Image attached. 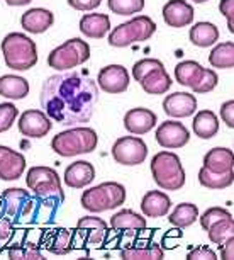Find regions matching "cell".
Masks as SVG:
<instances>
[{
  "label": "cell",
  "mask_w": 234,
  "mask_h": 260,
  "mask_svg": "<svg viewBox=\"0 0 234 260\" xmlns=\"http://www.w3.org/2000/svg\"><path fill=\"white\" fill-rule=\"evenodd\" d=\"M39 101L51 121L75 126L92 119L99 102V87L84 73L61 72L46 78Z\"/></svg>",
  "instance_id": "obj_1"
},
{
  "label": "cell",
  "mask_w": 234,
  "mask_h": 260,
  "mask_svg": "<svg viewBox=\"0 0 234 260\" xmlns=\"http://www.w3.org/2000/svg\"><path fill=\"white\" fill-rule=\"evenodd\" d=\"M2 55L7 68L14 72H26L36 67L37 48L31 38L22 32H9L2 39Z\"/></svg>",
  "instance_id": "obj_2"
},
{
  "label": "cell",
  "mask_w": 234,
  "mask_h": 260,
  "mask_svg": "<svg viewBox=\"0 0 234 260\" xmlns=\"http://www.w3.org/2000/svg\"><path fill=\"white\" fill-rule=\"evenodd\" d=\"M99 145V136L92 127L75 126L58 133L51 140V148L63 158H71L76 155L92 153Z\"/></svg>",
  "instance_id": "obj_3"
},
{
  "label": "cell",
  "mask_w": 234,
  "mask_h": 260,
  "mask_svg": "<svg viewBox=\"0 0 234 260\" xmlns=\"http://www.w3.org/2000/svg\"><path fill=\"white\" fill-rule=\"evenodd\" d=\"M151 175L163 190H180L187 180L180 156L172 151H160L151 158Z\"/></svg>",
  "instance_id": "obj_4"
},
{
  "label": "cell",
  "mask_w": 234,
  "mask_h": 260,
  "mask_svg": "<svg viewBox=\"0 0 234 260\" xmlns=\"http://www.w3.org/2000/svg\"><path fill=\"white\" fill-rule=\"evenodd\" d=\"M126 187L119 182H102L82 194V208L89 213L112 211L126 203Z\"/></svg>",
  "instance_id": "obj_5"
},
{
  "label": "cell",
  "mask_w": 234,
  "mask_h": 260,
  "mask_svg": "<svg viewBox=\"0 0 234 260\" xmlns=\"http://www.w3.org/2000/svg\"><path fill=\"white\" fill-rule=\"evenodd\" d=\"M156 24L148 16H136L128 22L119 24L109 34V45L112 48H128L134 43H144L156 32Z\"/></svg>",
  "instance_id": "obj_6"
},
{
  "label": "cell",
  "mask_w": 234,
  "mask_h": 260,
  "mask_svg": "<svg viewBox=\"0 0 234 260\" xmlns=\"http://www.w3.org/2000/svg\"><path fill=\"white\" fill-rule=\"evenodd\" d=\"M90 46L80 38L68 39L48 55V67L56 72H66L89 61Z\"/></svg>",
  "instance_id": "obj_7"
},
{
  "label": "cell",
  "mask_w": 234,
  "mask_h": 260,
  "mask_svg": "<svg viewBox=\"0 0 234 260\" xmlns=\"http://www.w3.org/2000/svg\"><path fill=\"white\" fill-rule=\"evenodd\" d=\"M26 184L37 198H55L65 201V192L61 189V179L55 169L43 165L32 167V169L27 170Z\"/></svg>",
  "instance_id": "obj_8"
},
{
  "label": "cell",
  "mask_w": 234,
  "mask_h": 260,
  "mask_svg": "<svg viewBox=\"0 0 234 260\" xmlns=\"http://www.w3.org/2000/svg\"><path fill=\"white\" fill-rule=\"evenodd\" d=\"M6 214L12 219L14 224H29V218L32 213L34 196L26 189L11 187L2 192Z\"/></svg>",
  "instance_id": "obj_9"
},
{
  "label": "cell",
  "mask_w": 234,
  "mask_h": 260,
  "mask_svg": "<svg viewBox=\"0 0 234 260\" xmlns=\"http://www.w3.org/2000/svg\"><path fill=\"white\" fill-rule=\"evenodd\" d=\"M148 156V145L139 136H123L112 145V158L121 165H141Z\"/></svg>",
  "instance_id": "obj_10"
},
{
  "label": "cell",
  "mask_w": 234,
  "mask_h": 260,
  "mask_svg": "<svg viewBox=\"0 0 234 260\" xmlns=\"http://www.w3.org/2000/svg\"><path fill=\"white\" fill-rule=\"evenodd\" d=\"M154 140L162 148L178 150V148H183L190 141V131L185 127L183 122L165 121L156 127Z\"/></svg>",
  "instance_id": "obj_11"
},
{
  "label": "cell",
  "mask_w": 234,
  "mask_h": 260,
  "mask_svg": "<svg viewBox=\"0 0 234 260\" xmlns=\"http://www.w3.org/2000/svg\"><path fill=\"white\" fill-rule=\"evenodd\" d=\"M129 72L123 65H107L97 75V87L107 94H123L129 89Z\"/></svg>",
  "instance_id": "obj_12"
},
{
  "label": "cell",
  "mask_w": 234,
  "mask_h": 260,
  "mask_svg": "<svg viewBox=\"0 0 234 260\" xmlns=\"http://www.w3.org/2000/svg\"><path fill=\"white\" fill-rule=\"evenodd\" d=\"M17 126H19V133L26 136V138H45L51 131L53 122L45 111L27 109L19 117Z\"/></svg>",
  "instance_id": "obj_13"
},
{
  "label": "cell",
  "mask_w": 234,
  "mask_h": 260,
  "mask_svg": "<svg viewBox=\"0 0 234 260\" xmlns=\"http://www.w3.org/2000/svg\"><path fill=\"white\" fill-rule=\"evenodd\" d=\"M163 21L170 27H187L193 22L195 11L187 0H168L163 6Z\"/></svg>",
  "instance_id": "obj_14"
},
{
  "label": "cell",
  "mask_w": 234,
  "mask_h": 260,
  "mask_svg": "<svg viewBox=\"0 0 234 260\" xmlns=\"http://www.w3.org/2000/svg\"><path fill=\"white\" fill-rule=\"evenodd\" d=\"M163 111L170 117H190L197 112V97L188 92H173L165 97Z\"/></svg>",
  "instance_id": "obj_15"
},
{
  "label": "cell",
  "mask_w": 234,
  "mask_h": 260,
  "mask_svg": "<svg viewBox=\"0 0 234 260\" xmlns=\"http://www.w3.org/2000/svg\"><path fill=\"white\" fill-rule=\"evenodd\" d=\"M75 235L66 228H55V230H43L41 248L48 250L55 255H68L73 250Z\"/></svg>",
  "instance_id": "obj_16"
},
{
  "label": "cell",
  "mask_w": 234,
  "mask_h": 260,
  "mask_svg": "<svg viewBox=\"0 0 234 260\" xmlns=\"http://www.w3.org/2000/svg\"><path fill=\"white\" fill-rule=\"evenodd\" d=\"M76 232L84 240V245H100L109 237V226L102 218L85 216L76 223Z\"/></svg>",
  "instance_id": "obj_17"
},
{
  "label": "cell",
  "mask_w": 234,
  "mask_h": 260,
  "mask_svg": "<svg viewBox=\"0 0 234 260\" xmlns=\"http://www.w3.org/2000/svg\"><path fill=\"white\" fill-rule=\"evenodd\" d=\"M156 122H158V117L153 111L146 109V107H134L124 114V127L131 135L136 136L149 133L156 126Z\"/></svg>",
  "instance_id": "obj_18"
},
{
  "label": "cell",
  "mask_w": 234,
  "mask_h": 260,
  "mask_svg": "<svg viewBox=\"0 0 234 260\" xmlns=\"http://www.w3.org/2000/svg\"><path fill=\"white\" fill-rule=\"evenodd\" d=\"M26 170V158L21 151L0 145V179L17 180Z\"/></svg>",
  "instance_id": "obj_19"
},
{
  "label": "cell",
  "mask_w": 234,
  "mask_h": 260,
  "mask_svg": "<svg viewBox=\"0 0 234 260\" xmlns=\"http://www.w3.org/2000/svg\"><path fill=\"white\" fill-rule=\"evenodd\" d=\"M55 24V14L45 7L29 9L21 16V27L29 34H43Z\"/></svg>",
  "instance_id": "obj_20"
},
{
  "label": "cell",
  "mask_w": 234,
  "mask_h": 260,
  "mask_svg": "<svg viewBox=\"0 0 234 260\" xmlns=\"http://www.w3.org/2000/svg\"><path fill=\"white\" fill-rule=\"evenodd\" d=\"M95 179V169L90 161L78 160L75 164H70L66 167L63 180L68 187L71 189H84L89 184L94 182Z\"/></svg>",
  "instance_id": "obj_21"
},
{
  "label": "cell",
  "mask_w": 234,
  "mask_h": 260,
  "mask_svg": "<svg viewBox=\"0 0 234 260\" xmlns=\"http://www.w3.org/2000/svg\"><path fill=\"white\" fill-rule=\"evenodd\" d=\"M172 201L162 190H148L141 199V211L146 218H163L170 213Z\"/></svg>",
  "instance_id": "obj_22"
},
{
  "label": "cell",
  "mask_w": 234,
  "mask_h": 260,
  "mask_svg": "<svg viewBox=\"0 0 234 260\" xmlns=\"http://www.w3.org/2000/svg\"><path fill=\"white\" fill-rule=\"evenodd\" d=\"M80 31L90 39H102L110 31V17L107 14H85L80 19Z\"/></svg>",
  "instance_id": "obj_23"
},
{
  "label": "cell",
  "mask_w": 234,
  "mask_h": 260,
  "mask_svg": "<svg viewBox=\"0 0 234 260\" xmlns=\"http://www.w3.org/2000/svg\"><path fill=\"white\" fill-rule=\"evenodd\" d=\"M139 83L146 94L163 95L172 89L173 80H172V77L168 75V72L165 70V67H160V68H156V70L149 72Z\"/></svg>",
  "instance_id": "obj_24"
},
{
  "label": "cell",
  "mask_w": 234,
  "mask_h": 260,
  "mask_svg": "<svg viewBox=\"0 0 234 260\" xmlns=\"http://www.w3.org/2000/svg\"><path fill=\"white\" fill-rule=\"evenodd\" d=\"M204 169L216 172V174H224V172H231L234 167V155L232 150L229 148H212L204 155Z\"/></svg>",
  "instance_id": "obj_25"
},
{
  "label": "cell",
  "mask_w": 234,
  "mask_h": 260,
  "mask_svg": "<svg viewBox=\"0 0 234 260\" xmlns=\"http://www.w3.org/2000/svg\"><path fill=\"white\" fill-rule=\"evenodd\" d=\"M110 228L114 232H143L146 230V218L131 209H121L110 218Z\"/></svg>",
  "instance_id": "obj_26"
},
{
  "label": "cell",
  "mask_w": 234,
  "mask_h": 260,
  "mask_svg": "<svg viewBox=\"0 0 234 260\" xmlns=\"http://www.w3.org/2000/svg\"><path fill=\"white\" fill-rule=\"evenodd\" d=\"M29 82L19 75H2L0 77V95L7 101H21L29 95Z\"/></svg>",
  "instance_id": "obj_27"
},
{
  "label": "cell",
  "mask_w": 234,
  "mask_h": 260,
  "mask_svg": "<svg viewBox=\"0 0 234 260\" xmlns=\"http://www.w3.org/2000/svg\"><path fill=\"white\" fill-rule=\"evenodd\" d=\"M188 38L192 41L193 46L197 48H211L212 45H216L219 39V29L216 24L212 22H197L190 27Z\"/></svg>",
  "instance_id": "obj_28"
},
{
  "label": "cell",
  "mask_w": 234,
  "mask_h": 260,
  "mask_svg": "<svg viewBox=\"0 0 234 260\" xmlns=\"http://www.w3.org/2000/svg\"><path fill=\"white\" fill-rule=\"evenodd\" d=\"M193 133L202 140H211L219 133V117L212 111H199L192 121Z\"/></svg>",
  "instance_id": "obj_29"
},
{
  "label": "cell",
  "mask_w": 234,
  "mask_h": 260,
  "mask_svg": "<svg viewBox=\"0 0 234 260\" xmlns=\"http://www.w3.org/2000/svg\"><path fill=\"white\" fill-rule=\"evenodd\" d=\"M204 73V67L201 63L193 61V60H185L180 61L177 67H175V80H177L180 85L183 87H192L199 82V78L202 77Z\"/></svg>",
  "instance_id": "obj_30"
},
{
  "label": "cell",
  "mask_w": 234,
  "mask_h": 260,
  "mask_svg": "<svg viewBox=\"0 0 234 260\" xmlns=\"http://www.w3.org/2000/svg\"><path fill=\"white\" fill-rule=\"evenodd\" d=\"M209 63L212 68H221V70H231L234 67V43L224 41L214 46L209 55Z\"/></svg>",
  "instance_id": "obj_31"
},
{
  "label": "cell",
  "mask_w": 234,
  "mask_h": 260,
  "mask_svg": "<svg viewBox=\"0 0 234 260\" xmlns=\"http://www.w3.org/2000/svg\"><path fill=\"white\" fill-rule=\"evenodd\" d=\"M199 218V208L192 203H182L175 208L172 213L168 214V221L170 224L177 228H188L197 221Z\"/></svg>",
  "instance_id": "obj_32"
},
{
  "label": "cell",
  "mask_w": 234,
  "mask_h": 260,
  "mask_svg": "<svg viewBox=\"0 0 234 260\" xmlns=\"http://www.w3.org/2000/svg\"><path fill=\"white\" fill-rule=\"evenodd\" d=\"M199 182L201 185L207 189H214V190H221V189H227L229 185H232L234 182V174L231 172H224V174H216V172H211L207 169L199 170Z\"/></svg>",
  "instance_id": "obj_33"
},
{
  "label": "cell",
  "mask_w": 234,
  "mask_h": 260,
  "mask_svg": "<svg viewBox=\"0 0 234 260\" xmlns=\"http://www.w3.org/2000/svg\"><path fill=\"white\" fill-rule=\"evenodd\" d=\"M121 258L124 260H162L163 250L158 243L143 245V247H128L121 252Z\"/></svg>",
  "instance_id": "obj_34"
},
{
  "label": "cell",
  "mask_w": 234,
  "mask_h": 260,
  "mask_svg": "<svg viewBox=\"0 0 234 260\" xmlns=\"http://www.w3.org/2000/svg\"><path fill=\"white\" fill-rule=\"evenodd\" d=\"M207 235H209V240H211L214 245H219V243H222L224 240H227L229 237H234L232 216L231 218L221 219V221H217L216 224H212V226L207 230Z\"/></svg>",
  "instance_id": "obj_35"
},
{
  "label": "cell",
  "mask_w": 234,
  "mask_h": 260,
  "mask_svg": "<svg viewBox=\"0 0 234 260\" xmlns=\"http://www.w3.org/2000/svg\"><path fill=\"white\" fill-rule=\"evenodd\" d=\"M109 9L117 16H131L144 9V0H107Z\"/></svg>",
  "instance_id": "obj_36"
},
{
  "label": "cell",
  "mask_w": 234,
  "mask_h": 260,
  "mask_svg": "<svg viewBox=\"0 0 234 260\" xmlns=\"http://www.w3.org/2000/svg\"><path fill=\"white\" fill-rule=\"evenodd\" d=\"M4 253L12 260H43L41 250H34V248H26L21 243L11 245V247L4 248Z\"/></svg>",
  "instance_id": "obj_37"
},
{
  "label": "cell",
  "mask_w": 234,
  "mask_h": 260,
  "mask_svg": "<svg viewBox=\"0 0 234 260\" xmlns=\"http://www.w3.org/2000/svg\"><path fill=\"white\" fill-rule=\"evenodd\" d=\"M219 77L217 73L212 70V68H204L202 77L199 78V82L192 87V90L195 94H207V92H212L217 87Z\"/></svg>",
  "instance_id": "obj_38"
},
{
  "label": "cell",
  "mask_w": 234,
  "mask_h": 260,
  "mask_svg": "<svg viewBox=\"0 0 234 260\" xmlns=\"http://www.w3.org/2000/svg\"><path fill=\"white\" fill-rule=\"evenodd\" d=\"M19 117V109L12 102H2L0 104V133H6L12 127Z\"/></svg>",
  "instance_id": "obj_39"
},
{
  "label": "cell",
  "mask_w": 234,
  "mask_h": 260,
  "mask_svg": "<svg viewBox=\"0 0 234 260\" xmlns=\"http://www.w3.org/2000/svg\"><path fill=\"white\" fill-rule=\"evenodd\" d=\"M160 67H165V65L160 60H156V58H143V60L134 63L133 78L136 82H141L149 72H153V70H156V68H160Z\"/></svg>",
  "instance_id": "obj_40"
},
{
  "label": "cell",
  "mask_w": 234,
  "mask_h": 260,
  "mask_svg": "<svg viewBox=\"0 0 234 260\" xmlns=\"http://www.w3.org/2000/svg\"><path fill=\"white\" fill-rule=\"evenodd\" d=\"M226 218H231V213L226 211L224 208H209L202 216L199 214V219H201V226L206 230V232L212 226V224H216L217 221H221V219H226Z\"/></svg>",
  "instance_id": "obj_41"
},
{
  "label": "cell",
  "mask_w": 234,
  "mask_h": 260,
  "mask_svg": "<svg viewBox=\"0 0 234 260\" xmlns=\"http://www.w3.org/2000/svg\"><path fill=\"white\" fill-rule=\"evenodd\" d=\"M187 258L188 260H217V253L209 247H206V245H202V247L190 250L187 253Z\"/></svg>",
  "instance_id": "obj_42"
},
{
  "label": "cell",
  "mask_w": 234,
  "mask_h": 260,
  "mask_svg": "<svg viewBox=\"0 0 234 260\" xmlns=\"http://www.w3.org/2000/svg\"><path fill=\"white\" fill-rule=\"evenodd\" d=\"M219 12L227 19V29L229 32H234L232 19H234V0H221L219 2Z\"/></svg>",
  "instance_id": "obj_43"
},
{
  "label": "cell",
  "mask_w": 234,
  "mask_h": 260,
  "mask_svg": "<svg viewBox=\"0 0 234 260\" xmlns=\"http://www.w3.org/2000/svg\"><path fill=\"white\" fill-rule=\"evenodd\" d=\"M68 6L75 11L80 12H89V11H95L97 7L102 4V0H66Z\"/></svg>",
  "instance_id": "obj_44"
},
{
  "label": "cell",
  "mask_w": 234,
  "mask_h": 260,
  "mask_svg": "<svg viewBox=\"0 0 234 260\" xmlns=\"http://www.w3.org/2000/svg\"><path fill=\"white\" fill-rule=\"evenodd\" d=\"M219 114H221V119L224 121V124H226L227 127H232L234 126V101L229 99V101L224 102V104L221 106Z\"/></svg>",
  "instance_id": "obj_45"
},
{
  "label": "cell",
  "mask_w": 234,
  "mask_h": 260,
  "mask_svg": "<svg viewBox=\"0 0 234 260\" xmlns=\"http://www.w3.org/2000/svg\"><path fill=\"white\" fill-rule=\"evenodd\" d=\"M14 233V223L9 216H4L0 218V242H6L12 237Z\"/></svg>",
  "instance_id": "obj_46"
},
{
  "label": "cell",
  "mask_w": 234,
  "mask_h": 260,
  "mask_svg": "<svg viewBox=\"0 0 234 260\" xmlns=\"http://www.w3.org/2000/svg\"><path fill=\"white\" fill-rule=\"evenodd\" d=\"M219 250H221V258L232 260L234 258V237H229L227 240H224L222 243H219Z\"/></svg>",
  "instance_id": "obj_47"
},
{
  "label": "cell",
  "mask_w": 234,
  "mask_h": 260,
  "mask_svg": "<svg viewBox=\"0 0 234 260\" xmlns=\"http://www.w3.org/2000/svg\"><path fill=\"white\" fill-rule=\"evenodd\" d=\"M7 6L11 7H21V6H27V4H31L32 0H6Z\"/></svg>",
  "instance_id": "obj_48"
},
{
  "label": "cell",
  "mask_w": 234,
  "mask_h": 260,
  "mask_svg": "<svg viewBox=\"0 0 234 260\" xmlns=\"http://www.w3.org/2000/svg\"><path fill=\"white\" fill-rule=\"evenodd\" d=\"M4 216H7V214H6V208H4V201L0 198V218H4Z\"/></svg>",
  "instance_id": "obj_49"
}]
</instances>
